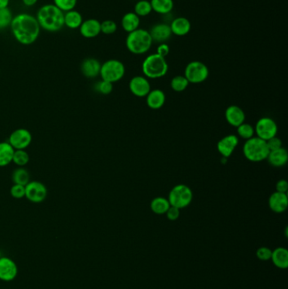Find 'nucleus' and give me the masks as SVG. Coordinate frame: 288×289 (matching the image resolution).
Returning <instances> with one entry per match:
<instances>
[{
    "mask_svg": "<svg viewBox=\"0 0 288 289\" xmlns=\"http://www.w3.org/2000/svg\"><path fill=\"white\" fill-rule=\"evenodd\" d=\"M10 28L15 40L22 45L34 43L41 31L37 18L27 13H21L13 17Z\"/></svg>",
    "mask_w": 288,
    "mask_h": 289,
    "instance_id": "obj_1",
    "label": "nucleus"
},
{
    "mask_svg": "<svg viewBox=\"0 0 288 289\" xmlns=\"http://www.w3.org/2000/svg\"><path fill=\"white\" fill-rule=\"evenodd\" d=\"M36 18L40 27L47 32H58L64 27V12L54 5L42 6Z\"/></svg>",
    "mask_w": 288,
    "mask_h": 289,
    "instance_id": "obj_2",
    "label": "nucleus"
},
{
    "mask_svg": "<svg viewBox=\"0 0 288 289\" xmlns=\"http://www.w3.org/2000/svg\"><path fill=\"white\" fill-rule=\"evenodd\" d=\"M125 43L130 53L139 55L149 51L153 43V40L149 31L138 28L134 32L128 33Z\"/></svg>",
    "mask_w": 288,
    "mask_h": 289,
    "instance_id": "obj_3",
    "label": "nucleus"
},
{
    "mask_svg": "<svg viewBox=\"0 0 288 289\" xmlns=\"http://www.w3.org/2000/svg\"><path fill=\"white\" fill-rule=\"evenodd\" d=\"M142 71L147 78L158 79L163 77L169 71V64L166 58L160 56L157 54L147 56L142 64Z\"/></svg>",
    "mask_w": 288,
    "mask_h": 289,
    "instance_id": "obj_4",
    "label": "nucleus"
},
{
    "mask_svg": "<svg viewBox=\"0 0 288 289\" xmlns=\"http://www.w3.org/2000/svg\"><path fill=\"white\" fill-rule=\"evenodd\" d=\"M244 157L253 162H259L267 159L270 150H269L266 140L260 138L252 137L246 140L244 148Z\"/></svg>",
    "mask_w": 288,
    "mask_h": 289,
    "instance_id": "obj_5",
    "label": "nucleus"
},
{
    "mask_svg": "<svg viewBox=\"0 0 288 289\" xmlns=\"http://www.w3.org/2000/svg\"><path fill=\"white\" fill-rule=\"evenodd\" d=\"M167 200L172 206L181 210L190 205L193 200V192L185 184H178L172 189Z\"/></svg>",
    "mask_w": 288,
    "mask_h": 289,
    "instance_id": "obj_6",
    "label": "nucleus"
},
{
    "mask_svg": "<svg viewBox=\"0 0 288 289\" xmlns=\"http://www.w3.org/2000/svg\"><path fill=\"white\" fill-rule=\"evenodd\" d=\"M125 66L117 59H109L101 67L100 76L103 81L114 83L125 76Z\"/></svg>",
    "mask_w": 288,
    "mask_h": 289,
    "instance_id": "obj_7",
    "label": "nucleus"
},
{
    "mask_svg": "<svg viewBox=\"0 0 288 289\" xmlns=\"http://www.w3.org/2000/svg\"><path fill=\"white\" fill-rule=\"evenodd\" d=\"M184 76L189 83H202L209 76V69L204 63L192 61L188 63L184 70Z\"/></svg>",
    "mask_w": 288,
    "mask_h": 289,
    "instance_id": "obj_8",
    "label": "nucleus"
},
{
    "mask_svg": "<svg viewBox=\"0 0 288 289\" xmlns=\"http://www.w3.org/2000/svg\"><path fill=\"white\" fill-rule=\"evenodd\" d=\"M277 130L278 127L274 119L268 117L259 118L254 128V132L256 133L257 137L260 138L266 141L274 136H276Z\"/></svg>",
    "mask_w": 288,
    "mask_h": 289,
    "instance_id": "obj_9",
    "label": "nucleus"
},
{
    "mask_svg": "<svg viewBox=\"0 0 288 289\" xmlns=\"http://www.w3.org/2000/svg\"><path fill=\"white\" fill-rule=\"evenodd\" d=\"M26 196L25 197L32 203H41L46 200L47 196V189L46 185L39 181H30L25 186Z\"/></svg>",
    "mask_w": 288,
    "mask_h": 289,
    "instance_id": "obj_10",
    "label": "nucleus"
},
{
    "mask_svg": "<svg viewBox=\"0 0 288 289\" xmlns=\"http://www.w3.org/2000/svg\"><path fill=\"white\" fill-rule=\"evenodd\" d=\"M32 141V135L27 129H17L10 134L9 141L15 150H26Z\"/></svg>",
    "mask_w": 288,
    "mask_h": 289,
    "instance_id": "obj_11",
    "label": "nucleus"
},
{
    "mask_svg": "<svg viewBox=\"0 0 288 289\" xmlns=\"http://www.w3.org/2000/svg\"><path fill=\"white\" fill-rule=\"evenodd\" d=\"M18 267L16 263L6 256L0 258V280L3 282H11L17 277Z\"/></svg>",
    "mask_w": 288,
    "mask_h": 289,
    "instance_id": "obj_12",
    "label": "nucleus"
},
{
    "mask_svg": "<svg viewBox=\"0 0 288 289\" xmlns=\"http://www.w3.org/2000/svg\"><path fill=\"white\" fill-rule=\"evenodd\" d=\"M130 90L134 96L144 98L151 91V85L147 77L134 76L130 80Z\"/></svg>",
    "mask_w": 288,
    "mask_h": 289,
    "instance_id": "obj_13",
    "label": "nucleus"
},
{
    "mask_svg": "<svg viewBox=\"0 0 288 289\" xmlns=\"http://www.w3.org/2000/svg\"><path fill=\"white\" fill-rule=\"evenodd\" d=\"M238 138L234 135H228L222 138L218 143V150L219 153L225 158L232 156V153L238 144Z\"/></svg>",
    "mask_w": 288,
    "mask_h": 289,
    "instance_id": "obj_14",
    "label": "nucleus"
},
{
    "mask_svg": "<svg viewBox=\"0 0 288 289\" xmlns=\"http://www.w3.org/2000/svg\"><path fill=\"white\" fill-rule=\"evenodd\" d=\"M269 206L275 213H282L288 206L287 195L280 192H274L269 198Z\"/></svg>",
    "mask_w": 288,
    "mask_h": 289,
    "instance_id": "obj_15",
    "label": "nucleus"
},
{
    "mask_svg": "<svg viewBox=\"0 0 288 289\" xmlns=\"http://www.w3.org/2000/svg\"><path fill=\"white\" fill-rule=\"evenodd\" d=\"M150 34L152 36L153 42H165L172 37L171 28L169 25L166 23H158L152 27V29L149 31Z\"/></svg>",
    "mask_w": 288,
    "mask_h": 289,
    "instance_id": "obj_16",
    "label": "nucleus"
},
{
    "mask_svg": "<svg viewBox=\"0 0 288 289\" xmlns=\"http://www.w3.org/2000/svg\"><path fill=\"white\" fill-rule=\"evenodd\" d=\"M225 118L230 125L237 128L244 123L245 113L238 106H229L225 112Z\"/></svg>",
    "mask_w": 288,
    "mask_h": 289,
    "instance_id": "obj_17",
    "label": "nucleus"
},
{
    "mask_svg": "<svg viewBox=\"0 0 288 289\" xmlns=\"http://www.w3.org/2000/svg\"><path fill=\"white\" fill-rule=\"evenodd\" d=\"M79 29L84 37L94 38L101 33V22L95 19L83 20Z\"/></svg>",
    "mask_w": 288,
    "mask_h": 289,
    "instance_id": "obj_18",
    "label": "nucleus"
},
{
    "mask_svg": "<svg viewBox=\"0 0 288 289\" xmlns=\"http://www.w3.org/2000/svg\"><path fill=\"white\" fill-rule=\"evenodd\" d=\"M101 64L98 59L94 58H88L82 62L81 64V72L87 78H95L100 75Z\"/></svg>",
    "mask_w": 288,
    "mask_h": 289,
    "instance_id": "obj_19",
    "label": "nucleus"
},
{
    "mask_svg": "<svg viewBox=\"0 0 288 289\" xmlns=\"http://www.w3.org/2000/svg\"><path fill=\"white\" fill-rule=\"evenodd\" d=\"M172 33L178 37H184L190 32L191 23L186 17H177L174 19L171 24Z\"/></svg>",
    "mask_w": 288,
    "mask_h": 289,
    "instance_id": "obj_20",
    "label": "nucleus"
},
{
    "mask_svg": "<svg viewBox=\"0 0 288 289\" xmlns=\"http://www.w3.org/2000/svg\"><path fill=\"white\" fill-rule=\"evenodd\" d=\"M267 159H268L269 163L273 167H283L286 164L288 161L287 151L283 147L274 150V151H270Z\"/></svg>",
    "mask_w": 288,
    "mask_h": 289,
    "instance_id": "obj_21",
    "label": "nucleus"
},
{
    "mask_svg": "<svg viewBox=\"0 0 288 289\" xmlns=\"http://www.w3.org/2000/svg\"><path fill=\"white\" fill-rule=\"evenodd\" d=\"M271 260L275 267L285 270L288 267V250L286 248L278 247L272 250Z\"/></svg>",
    "mask_w": 288,
    "mask_h": 289,
    "instance_id": "obj_22",
    "label": "nucleus"
},
{
    "mask_svg": "<svg viewBox=\"0 0 288 289\" xmlns=\"http://www.w3.org/2000/svg\"><path fill=\"white\" fill-rule=\"evenodd\" d=\"M166 101V96L163 91L160 89L151 90L147 96V103L152 109H159L164 105Z\"/></svg>",
    "mask_w": 288,
    "mask_h": 289,
    "instance_id": "obj_23",
    "label": "nucleus"
},
{
    "mask_svg": "<svg viewBox=\"0 0 288 289\" xmlns=\"http://www.w3.org/2000/svg\"><path fill=\"white\" fill-rule=\"evenodd\" d=\"M140 25V18L134 12L126 13L123 16L121 20V26L125 32L130 33L139 28Z\"/></svg>",
    "mask_w": 288,
    "mask_h": 289,
    "instance_id": "obj_24",
    "label": "nucleus"
},
{
    "mask_svg": "<svg viewBox=\"0 0 288 289\" xmlns=\"http://www.w3.org/2000/svg\"><path fill=\"white\" fill-rule=\"evenodd\" d=\"M83 22V17L77 10H72L64 13V26L70 29H78Z\"/></svg>",
    "mask_w": 288,
    "mask_h": 289,
    "instance_id": "obj_25",
    "label": "nucleus"
},
{
    "mask_svg": "<svg viewBox=\"0 0 288 289\" xmlns=\"http://www.w3.org/2000/svg\"><path fill=\"white\" fill-rule=\"evenodd\" d=\"M15 149L9 142H0V167H6L13 161Z\"/></svg>",
    "mask_w": 288,
    "mask_h": 289,
    "instance_id": "obj_26",
    "label": "nucleus"
},
{
    "mask_svg": "<svg viewBox=\"0 0 288 289\" xmlns=\"http://www.w3.org/2000/svg\"><path fill=\"white\" fill-rule=\"evenodd\" d=\"M152 11L160 15H167L174 10V0H151Z\"/></svg>",
    "mask_w": 288,
    "mask_h": 289,
    "instance_id": "obj_27",
    "label": "nucleus"
},
{
    "mask_svg": "<svg viewBox=\"0 0 288 289\" xmlns=\"http://www.w3.org/2000/svg\"><path fill=\"white\" fill-rule=\"evenodd\" d=\"M170 206L169 200L165 197H156L151 202V209L156 215L166 214Z\"/></svg>",
    "mask_w": 288,
    "mask_h": 289,
    "instance_id": "obj_28",
    "label": "nucleus"
},
{
    "mask_svg": "<svg viewBox=\"0 0 288 289\" xmlns=\"http://www.w3.org/2000/svg\"><path fill=\"white\" fill-rule=\"evenodd\" d=\"M12 180L14 184L26 186L30 182V174L27 169L19 167L13 172Z\"/></svg>",
    "mask_w": 288,
    "mask_h": 289,
    "instance_id": "obj_29",
    "label": "nucleus"
},
{
    "mask_svg": "<svg viewBox=\"0 0 288 289\" xmlns=\"http://www.w3.org/2000/svg\"><path fill=\"white\" fill-rule=\"evenodd\" d=\"M134 13L139 18L145 17L152 12V5L148 0H139L134 5Z\"/></svg>",
    "mask_w": 288,
    "mask_h": 289,
    "instance_id": "obj_30",
    "label": "nucleus"
},
{
    "mask_svg": "<svg viewBox=\"0 0 288 289\" xmlns=\"http://www.w3.org/2000/svg\"><path fill=\"white\" fill-rule=\"evenodd\" d=\"M29 161L30 156L26 150H15L12 162L17 165L18 167H24Z\"/></svg>",
    "mask_w": 288,
    "mask_h": 289,
    "instance_id": "obj_31",
    "label": "nucleus"
},
{
    "mask_svg": "<svg viewBox=\"0 0 288 289\" xmlns=\"http://www.w3.org/2000/svg\"><path fill=\"white\" fill-rule=\"evenodd\" d=\"M188 80L184 76H177L171 81V87L176 92H182L188 86Z\"/></svg>",
    "mask_w": 288,
    "mask_h": 289,
    "instance_id": "obj_32",
    "label": "nucleus"
},
{
    "mask_svg": "<svg viewBox=\"0 0 288 289\" xmlns=\"http://www.w3.org/2000/svg\"><path fill=\"white\" fill-rule=\"evenodd\" d=\"M237 134L244 140H249L250 138L254 137V133H255L254 128L250 124L243 123L242 125L237 127Z\"/></svg>",
    "mask_w": 288,
    "mask_h": 289,
    "instance_id": "obj_33",
    "label": "nucleus"
},
{
    "mask_svg": "<svg viewBox=\"0 0 288 289\" xmlns=\"http://www.w3.org/2000/svg\"><path fill=\"white\" fill-rule=\"evenodd\" d=\"M12 13L9 8L0 9V30L5 29L9 27L13 20Z\"/></svg>",
    "mask_w": 288,
    "mask_h": 289,
    "instance_id": "obj_34",
    "label": "nucleus"
},
{
    "mask_svg": "<svg viewBox=\"0 0 288 289\" xmlns=\"http://www.w3.org/2000/svg\"><path fill=\"white\" fill-rule=\"evenodd\" d=\"M54 5L63 12H67L75 9L77 5V0H54Z\"/></svg>",
    "mask_w": 288,
    "mask_h": 289,
    "instance_id": "obj_35",
    "label": "nucleus"
},
{
    "mask_svg": "<svg viewBox=\"0 0 288 289\" xmlns=\"http://www.w3.org/2000/svg\"><path fill=\"white\" fill-rule=\"evenodd\" d=\"M117 29V26L112 20H106L101 22V33L105 35L114 34Z\"/></svg>",
    "mask_w": 288,
    "mask_h": 289,
    "instance_id": "obj_36",
    "label": "nucleus"
},
{
    "mask_svg": "<svg viewBox=\"0 0 288 289\" xmlns=\"http://www.w3.org/2000/svg\"><path fill=\"white\" fill-rule=\"evenodd\" d=\"M112 90H113V85L108 81L102 80L95 85V91L99 93L103 94V95L110 94Z\"/></svg>",
    "mask_w": 288,
    "mask_h": 289,
    "instance_id": "obj_37",
    "label": "nucleus"
},
{
    "mask_svg": "<svg viewBox=\"0 0 288 289\" xmlns=\"http://www.w3.org/2000/svg\"><path fill=\"white\" fill-rule=\"evenodd\" d=\"M10 195L13 198L22 199L26 196V189L24 185H20V184H14L12 187L10 188Z\"/></svg>",
    "mask_w": 288,
    "mask_h": 289,
    "instance_id": "obj_38",
    "label": "nucleus"
},
{
    "mask_svg": "<svg viewBox=\"0 0 288 289\" xmlns=\"http://www.w3.org/2000/svg\"><path fill=\"white\" fill-rule=\"evenodd\" d=\"M272 250L268 247H259L256 251V256L259 260L262 261H267L271 260Z\"/></svg>",
    "mask_w": 288,
    "mask_h": 289,
    "instance_id": "obj_39",
    "label": "nucleus"
},
{
    "mask_svg": "<svg viewBox=\"0 0 288 289\" xmlns=\"http://www.w3.org/2000/svg\"><path fill=\"white\" fill-rule=\"evenodd\" d=\"M266 144H267V147H268L270 151H274V150H277L282 147V141L277 136L271 138L270 140L266 141Z\"/></svg>",
    "mask_w": 288,
    "mask_h": 289,
    "instance_id": "obj_40",
    "label": "nucleus"
},
{
    "mask_svg": "<svg viewBox=\"0 0 288 289\" xmlns=\"http://www.w3.org/2000/svg\"><path fill=\"white\" fill-rule=\"evenodd\" d=\"M166 218L170 221L178 220L180 216V209L177 208L175 206H170L166 212Z\"/></svg>",
    "mask_w": 288,
    "mask_h": 289,
    "instance_id": "obj_41",
    "label": "nucleus"
},
{
    "mask_svg": "<svg viewBox=\"0 0 288 289\" xmlns=\"http://www.w3.org/2000/svg\"><path fill=\"white\" fill-rule=\"evenodd\" d=\"M169 53H170V47L165 42L160 43L157 49H156V54H158L160 56L163 57V58H166L169 55Z\"/></svg>",
    "mask_w": 288,
    "mask_h": 289,
    "instance_id": "obj_42",
    "label": "nucleus"
},
{
    "mask_svg": "<svg viewBox=\"0 0 288 289\" xmlns=\"http://www.w3.org/2000/svg\"><path fill=\"white\" fill-rule=\"evenodd\" d=\"M276 191L280 193L286 194L288 190V183L285 179H281L276 183Z\"/></svg>",
    "mask_w": 288,
    "mask_h": 289,
    "instance_id": "obj_43",
    "label": "nucleus"
},
{
    "mask_svg": "<svg viewBox=\"0 0 288 289\" xmlns=\"http://www.w3.org/2000/svg\"><path fill=\"white\" fill-rule=\"evenodd\" d=\"M38 0H22L23 4H24L26 6H28V7H32L33 5L37 4Z\"/></svg>",
    "mask_w": 288,
    "mask_h": 289,
    "instance_id": "obj_44",
    "label": "nucleus"
},
{
    "mask_svg": "<svg viewBox=\"0 0 288 289\" xmlns=\"http://www.w3.org/2000/svg\"><path fill=\"white\" fill-rule=\"evenodd\" d=\"M10 4V0H0V9L8 8Z\"/></svg>",
    "mask_w": 288,
    "mask_h": 289,
    "instance_id": "obj_45",
    "label": "nucleus"
},
{
    "mask_svg": "<svg viewBox=\"0 0 288 289\" xmlns=\"http://www.w3.org/2000/svg\"><path fill=\"white\" fill-rule=\"evenodd\" d=\"M2 257V252H1V250H0V258Z\"/></svg>",
    "mask_w": 288,
    "mask_h": 289,
    "instance_id": "obj_46",
    "label": "nucleus"
}]
</instances>
